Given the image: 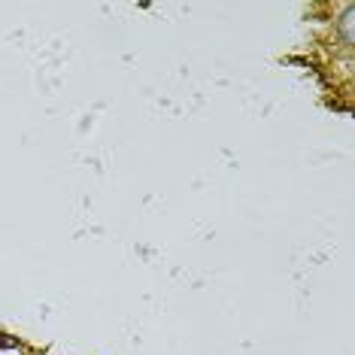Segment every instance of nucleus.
Here are the masks:
<instances>
[{
	"label": "nucleus",
	"mask_w": 355,
	"mask_h": 355,
	"mask_svg": "<svg viewBox=\"0 0 355 355\" xmlns=\"http://www.w3.org/2000/svg\"><path fill=\"white\" fill-rule=\"evenodd\" d=\"M337 37L343 40L346 49H352V43H355V6L352 3L346 6L343 15L337 19Z\"/></svg>",
	"instance_id": "f257e3e1"
}]
</instances>
